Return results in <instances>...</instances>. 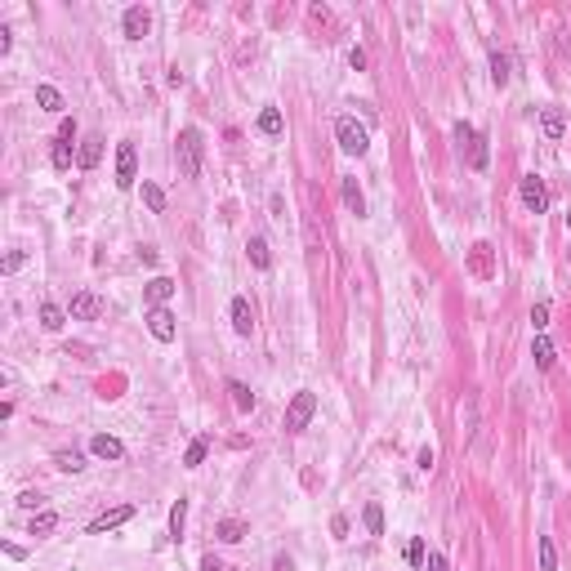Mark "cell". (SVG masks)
<instances>
[{
    "label": "cell",
    "mask_w": 571,
    "mask_h": 571,
    "mask_svg": "<svg viewBox=\"0 0 571 571\" xmlns=\"http://www.w3.org/2000/svg\"><path fill=\"white\" fill-rule=\"evenodd\" d=\"M201 152H206L201 130H197V125H183L179 139H174V157H179V174H183V179H197V174H201Z\"/></svg>",
    "instance_id": "6da1fadb"
},
{
    "label": "cell",
    "mask_w": 571,
    "mask_h": 571,
    "mask_svg": "<svg viewBox=\"0 0 571 571\" xmlns=\"http://www.w3.org/2000/svg\"><path fill=\"white\" fill-rule=\"evenodd\" d=\"M335 139H340L348 157H366V147H371V134H366V125H357V116H340L335 121Z\"/></svg>",
    "instance_id": "7a4b0ae2"
},
{
    "label": "cell",
    "mask_w": 571,
    "mask_h": 571,
    "mask_svg": "<svg viewBox=\"0 0 571 571\" xmlns=\"http://www.w3.org/2000/svg\"><path fill=\"white\" fill-rule=\"evenodd\" d=\"M313 415H317V397H313L308 389H299V393L290 397V407H286V433H304Z\"/></svg>",
    "instance_id": "3957f363"
},
{
    "label": "cell",
    "mask_w": 571,
    "mask_h": 571,
    "mask_svg": "<svg viewBox=\"0 0 571 571\" xmlns=\"http://www.w3.org/2000/svg\"><path fill=\"white\" fill-rule=\"evenodd\" d=\"M139 183V152L134 143H121L116 147V188H134Z\"/></svg>",
    "instance_id": "277c9868"
},
{
    "label": "cell",
    "mask_w": 571,
    "mask_h": 571,
    "mask_svg": "<svg viewBox=\"0 0 571 571\" xmlns=\"http://www.w3.org/2000/svg\"><path fill=\"white\" fill-rule=\"evenodd\" d=\"M518 197H523V206H527L531 214H545V210H549V192H545V179H535V174H527L523 183H518Z\"/></svg>",
    "instance_id": "5b68a950"
},
{
    "label": "cell",
    "mask_w": 571,
    "mask_h": 571,
    "mask_svg": "<svg viewBox=\"0 0 571 571\" xmlns=\"http://www.w3.org/2000/svg\"><path fill=\"white\" fill-rule=\"evenodd\" d=\"M228 322H232V330H237L241 340H250V330H255V308H250L246 295H237V299L228 304Z\"/></svg>",
    "instance_id": "8992f818"
},
{
    "label": "cell",
    "mask_w": 571,
    "mask_h": 571,
    "mask_svg": "<svg viewBox=\"0 0 571 571\" xmlns=\"http://www.w3.org/2000/svg\"><path fill=\"white\" fill-rule=\"evenodd\" d=\"M147 330H152V340H161V344H174V335H179V326H174V313H170V308H147Z\"/></svg>",
    "instance_id": "52a82bcc"
},
{
    "label": "cell",
    "mask_w": 571,
    "mask_h": 571,
    "mask_svg": "<svg viewBox=\"0 0 571 571\" xmlns=\"http://www.w3.org/2000/svg\"><path fill=\"white\" fill-rule=\"evenodd\" d=\"M130 518H134V505H116V509H108V513H98L85 531H90V535H108V531H116V527H125Z\"/></svg>",
    "instance_id": "ba28073f"
},
{
    "label": "cell",
    "mask_w": 571,
    "mask_h": 571,
    "mask_svg": "<svg viewBox=\"0 0 571 571\" xmlns=\"http://www.w3.org/2000/svg\"><path fill=\"white\" fill-rule=\"evenodd\" d=\"M121 31H125V41H143L147 31H152V14H147L143 5H130L125 19H121Z\"/></svg>",
    "instance_id": "9c48e42d"
},
{
    "label": "cell",
    "mask_w": 571,
    "mask_h": 571,
    "mask_svg": "<svg viewBox=\"0 0 571 571\" xmlns=\"http://www.w3.org/2000/svg\"><path fill=\"white\" fill-rule=\"evenodd\" d=\"M67 313H72V322H94V317L103 313V299H98L94 290H80V295H72Z\"/></svg>",
    "instance_id": "30bf717a"
},
{
    "label": "cell",
    "mask_w": 571,
    "mask_h": 571,
    "mask_svg": "<svg viewBox=\"0 0 571 571\" xmlns=\"http://www.w3.org/2000/svg\"><path fill=\"white\" fill-rule=\"evenodd\" d=\"M174 290H179V286L170 277H152V281L143 286V299H147V308H165L174 299Z\"/></svg>",
    "instance_id": "8fae6325"
},
{
    "label": "cell",
    "mask_w": 571,
    "mask_h": 571,
    "mask_svg": "<svg viewBox=\"0 0 571 571\" xmlns=\"http://www.w3.org/2000/svg\"><path fill=\"white\" fill-rule=\"evenodd\" d=\"M76 161H80V170H94V165L103 161V139H98V134L80 139V147H76Z\"/></svg>",
    "instance_id": "7c38bea8"
},
{
    "label": "cell",
    "mask_w": 571,
    "mask_h": 571,
    "mask_svg": "<svg viewBox=\"0 0 571 571\" xmlns=\"http://www.w3.org/2000/svg\"><path fill=\"white\" fill-rule=\"evenodd\" d=\"M90 451L98 460H125V446H121V438H112V433H98V438L90 442Z\"/></svg>",
    "instance_id": "4fadbf2b"
},
{
    "label": "cell",
    "mask_w": 571,
    "mask_h": 571,
    "mask_svg": "<svg viewBox=\"0 0 571 571\" xmlns=\"http://www.w3.org/2000/svg\"><path fill=\"white\" fill-rule=\"evenodd\" d=\"M531 357H535V366H540V371H553V362H558V348H553V340H549V335H535Z\"/></svg>",
    "instance_id": "5bb4252c"
},
{
    "label": "cell",
    "mask_w": 571,
    "mask_h": 571,
    "mask_svg": "<svg viewBox=\"0 0 571 571\" xmlns=\"http://www.w3.org/2000/svg\"><path fill=\"white\" fill-rule=\"evenodd\" d=\"M214 535H219L224 545H237V540H246V535H250V527L241 523V518H224V523H214Z\"/></svg>",
    "instance_id": "9a60e30c"
},
{
    "label": "cell",
    "mask_w": 571,
    "mask_h": 571,
    "mask_svg": "<svg viewBox=\"0 0 571 571\" xmlns=\"http://www.w3.org/2000/svg\"><path fill=\"white\" fill-rule=\"evenodd\" d=\"M540 130H545V139H553V143H558L562 134H567L562 112H558V108H540Z\"/></svg>",
    "instance_id": "2e32d148"
},
{
    "label": "cell",
    "mask_w": 571,
    "mask_h": 571,
    "mask_svg": "<svg viewBox=\"0 0 571 571\" xmlns=\"http://www.w3.org/2000/svg\"><path fill=\"white\" fill-rule=\"evenodd\" d=\"M67 317H72V313L58 308L54 299H45V304H41V326H45V330H63V326H67Z\"/></svg>",
    "instance_id": "e0dca14e"
},
{
    "label": "cell",
    "mask_w": 571,
    "mask_h": 571,
    "mask_svg": "<svg viewBox=\"0 0 571 571\" xmlns=\"http://www.w3.org/2000/svg\"><path fill=\"white\" fill-rule=\"evenodd\" d=\"M344 206H348V214H366V197H362V188H357V179H344Z\"/></svg>",
    "instance_id": "ac0fdd59"
},
{
    "label": "cell",
    "mask_w": 571,
    "mask_h": 571,
    "mask_svg": "<svg viewBox=\"0 0 571 571\" xmlns=\"http://www.w3.org/2000/svg\"><path fill=\"white\" fill-rule=\"evenodd\" d=\"M281 130H286L281 112H277V108H263V112H259V134H268V139H281Z\"/></svg>",
    "instance_id": "d6986e66"
},
{
    "label": "cell",
    "mask_w": 571,
    "mask_h": 571,
    "mask_svg": "<svg viewBox=\"0 0 571 571\" xmlns=\"http://www.w3.org/2000/svg\"><path fill=\"white\" fill-rule=\"evenodd\" d=\"M228 393H232V407H237L241 415H246V411H255V393H250L241 379H228Z\"/></svg>",
    "instance_id": "ffe728a7"
},
{
    "label": "cell",
    "mask_w": 571,
    "mask_h": 571,
    "mask_svg": "<svg viewBox=\"0 0 571 571\" xmlns=\"http://www.w3.org/2000/svg\"><path fill=\"white\" fill-rule=\"evenodd\" d=\"M54 527H58V513H54V509H41V513H31V523H27V531H31V535H49Z\"/></svg>",
    "instance_id": "44dd1931"
},
{
    "label": "cell",
    "mask_w": 571,
    "mask_h": 571,
    "mask_svg": "<svg viewBox=\"0 0 571 571\" xmlns=\"http://www.w3.org/2000/svg\"><path fill=\"white\" fill-rule=\"evenodd\" d=\"M246 255H250V263H255V268H273V255H268V241L263 237H250L246 241Z\"/></svg>",
    "instance_id": "7402d4cb"
},
{
    "label": "cell",
    "mask_w": 571,
    "mask_h": 571,
    "mask_svg": "<svg viewBox=\"0 0 571 571\" xmlns=\"http://www.w3.org/2000/svg\"><path fill=\"white\" fill-rule=\"evenodd\" d=\"M468 263H473V273H478V277H491V246L478 241V246H473V255H468Z\"/></svg>",
    "instance_id": "603a6c76"
},
{
    "label": "cell",
    "mask_w": 571,
    "mask_h": 571,
    "mask_svg": "<svg viewBox=\"0 0 571 571\" xmlns=\"http://www.w3.org/2000/svg\"><path fill=\"white\" fill-rule=\"evenodd\" d=\"M183 527H188V500H174L170 505V540H179Z\"/></svg>",
    "instance_id": "cb8c5ba5"
},
{
    "label": "cell",
    "mask_w": 571,
    "mask_h": 571,
    "mask_svg": "<svg viewBox=\"0 0 571 571\" xmlns=\"http://www.w3.org/2000/svg\"><path fill=\"white\" fill-rule=\"evenodd\" d=\"M36 103H41L45 112H54V116H58V112H63V94H58L54 85H36Z\"/></svg>",
    "instance_id": "d4e9b609"
},
{
    "label": "cell",
    "mask_w": 571,
    "mask_h": 571,
    "mask_svg": "<svg viewBox=\"0 0 571 571\" xmlns=\"http://www.w3.org/2000/svg\"><path fill=\"white\" fill-rule=\"evenodd\" d=\"M486 161H491L486 139H482V134H473V143H468V165H473V170H486Z\"/></svg>",
    "instance_id": "484cf974"
},
{
    "label": "cell",
    "mask_w": 571,
    "mask_h": 571,
    "mask_svg": "<svg viewBox=\"0 0 571 571\" xmlns=\"http://www.w3.org/2000/svg\"><path fill=\"white\" fill-rule=\"evenodd\" d=\"M143 201H147L152 214H165V188H157V183H147V179H143Z\"/></svg>",
    "instance_id": "4316f807"
},
{
    "label": "cell",
    "mask_w": 571,
    "mask_h": 571,
    "mask_svg": "<svg viewBox=\"0 0 571 571\" xmlns=\"http://www.w3.org/2000/svg\"><path fill=\"white\" fill-rule=\"evenodd\" d=\"M54 464L63 468V473H80V468H85V456H80V451H58Z\"/></svg>",
    "instance_id": "83f0119b"
},
{
    "label": "cell",
    "mask_w": 571,
    "mask_h": 571,
    "mask_svg": "<svg viewBox=\"0 0 571 571\" xmlns=\"http://www.w3.org/2000/svg\"><path fill=\"white\" fill-rule=\"evenodd\" d=\"M206 451H210V438H192V446L183 451V464H188V468H197L201 460H206Z\"/></svg>",
    "instance_id": "f1b7e54d"
},
{
    "label": "cell",
    "mask_w": 571,
    "mask_h": 571,
    "mask_svg": "<svg viewBox=\"0 0 571 571\" xmlns=\"http://www.w3.org/2000/svg\"><path fill=\"white\" fill-rule=\"evenodd\" d=\"M49 161H54V170H67V165H72V143L54 139V147H49Z\"/></svg>",
    "instance_id": "f546056e"
},
{
    "label": "cell",
    "mask_w": 571,
    "mask_h": 571,
    "mask_svg": "<svg viewBox=\"0 0 571 571\" xmlns=\"http://www.w3.org/2000/svg\"><path fill=\"white\" fill-rule=\"evenodd\" d=\"M366 531H371V535H384V509L375 505V500H371V505H366Z\"/></svg>",
    "instance_id": "4dcf8cb0"
},
{
    "label": "cell",
    "mask_w": 571,
    "mask_h": 571,
    "mask_svg": "<svg viewBox=\"0 0 571 571\" xmlns=\"http://www.w3.org/2000/svg\"><path fill=\"white\" fill-rule=\"evenodd\" d=\"M540 571H558V549L549 535H540Z\"/></svg>",
    "instance_id": "1f68e13d"
},
{
    "label": "cell",
    "mask_w": 571,
    "mask_h": 571,
    "mask_svg": "<svg viewBox=\"0 0 571 571\" xmlns=\"http://www.w3.org/2000/svg\"><path fill=\"white\" fill-rule=\"evenodd\" d=\"M491 80H496V85H509V58L500 54V49L491 54Z\"/></svg>",
    "instance_id": "d6a6232c"
},
{
    "label": "cell",
    "mask_w": 571,
    "mask_h": 571,
    "mask_svg": "<svg viewBox=\"0 0 571 571\" xmlns=\"http://www.w3.org/2000/svg\"><path fill=\"white\" fill-rule=\"evenodd\" d=\"M531 326H535V335H545V326H549V304H535V308H531Z\"/></svg>",
    "instance_id": "836d02e7"
},
{
    "label": "cell",
    "mask_w": 571,
    "mask_h": 571,
    "mask_svg": "<svg viewBox=\"0 0 571 571\" xmlns=\"http://www.w3.org/2000/svg\"><path fill=\"white\" fill-rule=\"evenodd\" d=\"M424 558H429V553H424V540H411V545H407V562H411V567H424Z\"/></svg>",
    "instance_id": "e575fe53"
},
{
    "label": "cell",
    "mask_w": 571,
    "mask_h": 571,
    "mask_svg": "<svg viewBox=\"0 0 571 571\" xmlns=\"http://www.w3.org/2000/svg\"><path fill=\"white\" fill-rule=\"evenodd\" d=\"M41 500H45L41 491H23V496H19V505H23V509H31V513H41Z\"/></svg>",
    "instance_id": "d590c367"
},
{
    "label": "cell",
    "mask_w": 571,
    "mask_h": 571,
    "mask_svg": "<svg viewBox=\"0 0 571 571\" xmlns=\"http://www.w3.org/2000/svg\"><path fill=\"white\" fill-rule=\"evenodd\" d=\"M58 139H63V143H76V121H72V116H63V125H58Z\"/></svg>",
    "instance_id": "8d00e7d4"
},
{
    "label": "cell",
    "mask_w": 571,
    "mask_h": 571,
    "mask_svg": "<svg viewBox=\"0 0 571 571\" xmlns=\"http://www.w3.org/2000/svg\"><path fill=\"white\" fill-rule=\"evenodd\" d=\"M348 63H352V72H362V67H366V49L352 45V49H348Z\"/></svg>",
    "instance_id": "74e56055"
},
{
    "label": "cell",
    "mask_w": 571,
    "mask_h": 571,
    "mask_svg": "<svg viewBox=\"0 0 571 571\" xmlns=\"http://www.w3.org/2000/svg\"><path fill=\"white\" fill-rule=\"evenodd\" d=\"M424 571H451V567H446L442 553H429V558H424Z\"/></svg>",
    "instance_id": "f35d334b"
},
{
    "label": "cell",
    "mask_w": 571,
    "mask_h": 571,
    "mask_svg": "<svg viewBox=\"0 0 571 571\" xmlns=\"http://www.w3.org/2000/svg\"><path fill=\"white\" fill-rule=\"evenodd\" d=\"M433 460H438V456H433V446H424V451H419V456H415V464L424 468V473H429V468H433Z\"/></svg>",
    "instance_id": "ab89813d"
},
{
    "label": "cell",
    "mask_w": 571,
    "mask_h": 571,
    "mask_svg": "<svg viewBox=\"0 0 571 571\" xmlns=\"http://www.w3.org/2000/svg\"><path fill=\"white\" fill-rule=\"evenodd\" d=\"M23 259H27V255H23V250H14V255L5 259V273H19V268H23Z\"/></svg>",
    "instance_id": "60d3db41"
},
{
    "label": "cell",
    "mask_w": 571,
    "mask_h": 571,
    "mask_svg": "<svg viewBox=\"0 0 571 571\" xmlns=\"http://www.w3.org/2000/svg\"><path fill=\"white\" fill-rule=\"evenodd\" d=\"M201 571H224V562L214 558V553H206V558H201Z\"/></svg>",
    "instance_id": "b9f144b4"
},
{
    "label": "cell",
    "mask_w": 571,
    "mask_h": 571,
    "mask_svg": "<svg viewBox=\"0 0 571 571\" xmlns=\"http://www.w3.org/2000/svg\"><path fill=\"white\" fill-rule=\"evenodd\" d=\"M330 531H335V535L344 540V535H348V518H335V523H330Z\"/></svg>",
    "instance_id": "7bdbcfd3"
},
{
    "label": "cell",
    "mask_w": 571,
    "mask_h": 571,
    "mask_svg": "<svg viewBox=\"0 0 571 571\" xmlns=\"http://www.w3.org/2000/svg\"><path fill=\"white\" fill-rule=\"evenodd\" d=\"M5 553H9L14 562H23V558H27V549H23V545H5Z\"/></svg>",
    "instance_id": "ee69618b"
},
{
    "label": "cell",
    "mask_w": 571,
    "mask_h": 571,
    "mask_svg": "<svg viewBox=\"0 0 571 571\" xmlns=\"http://www.w3.org/2000/svg\"><path fill=\"white\" fill-rule=\"evenodd\" d=\"M273 571H290V558H286V553H281V558L273 562Z\"/></svg>",
    "instance_id": "f6af8a7d"
}]
</instances>
